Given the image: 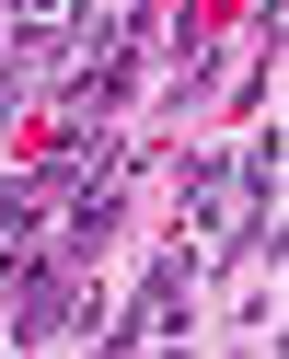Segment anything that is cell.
Wrapping results in <instances>:
<instances>
[{
    "label": "cell",
    "mask_w": 289,
    "mask_h": 359,
    "mask_svg": "<svg viewBox=\"0 0 289 359\" xmlns=\"http://www.w3.org/2000/svg\"><path fill=\"white\" fill-rule=\"evenodd\" d=\"M278 325H289V266H243V278H209V290H197L185 348L243 359V348H278Z\"/></svg>",
    "instance_id": "1"
},
{
    "label": "cell",
    "mask_w": 289,
    "mask_h": 359,
    "mask_svg": "<svg viewBox=\"0 0 289 359\" xmlns=\"http://www.w3.org/2000/svg\"><path fill=\"white\" fill-rule=\"evenodd\" d=\"M289 104V58H232V81H220V104H209V128H255V116H278Z\"/></svg>",
    "instance_id": "2"
}]
</instances>
